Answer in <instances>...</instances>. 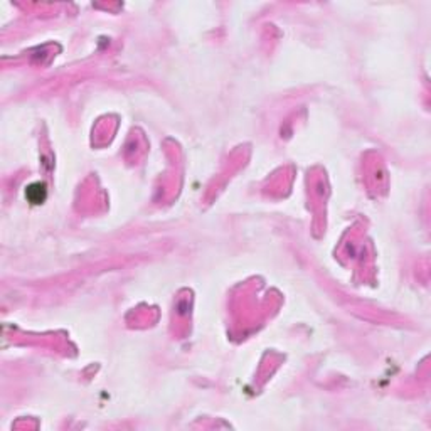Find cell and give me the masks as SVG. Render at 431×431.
Returning a JSON list of instances; mask_svg holds the SVG:
<instances>
[{
  "label": "cell",
  "mask_w": 431,
  "mask_h": 431,
  "mask_svg": "<svg viewBox=\"0 0 431 431\" xmlns=\"http://www.w3.org/2000/svg\"><path fill=\"white\" fill-rule=\"evenodd\" d=\"M27 197L31 202L34 204H41L42 200L46 199V186L41 182H37V184H32V186H29L27 187Z\"/></svg>",
  "instance_id": "obj_1"
}]
</instances>
